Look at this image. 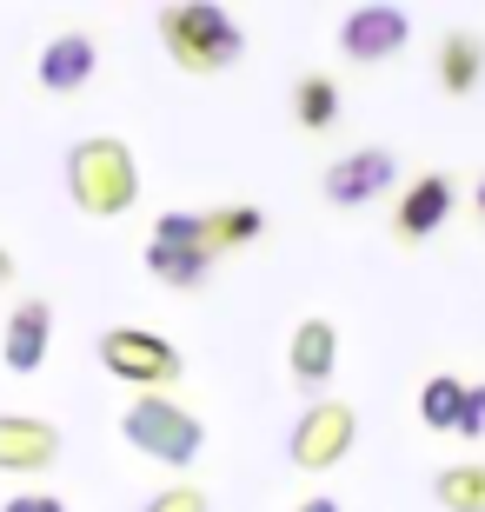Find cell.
<instances>
[{"label":"cell","instance_id":"obj_15","mask_svg":"<svg viewBox=\"0 0 485 512\" xmlns=\"http://www.w3.org/2000/svg\"><path fill=\"white\" fill-rule=\"evenodd\" d=\"M293 120H299V133H333V120H339V80L333 74H299L293 80Z\"/></svg>","mask_w":485,"mask_h":512},{"label":"cell","instance_id":"obj_4","mask_svg":"<svg viewBox=\"0 0 485 512\" xmlns=\"http://www.w3.org/2000/svg\"><path fill=\"white\" fill-rule=\"evenodd\" d=\"M100 366H107L120 386H140V393H167L187 360H180V346L147 333V326H107L100 333Z\"/></svg>","mask_w":485,"mask_h":512},{"label":"cell","instance_id":"obj_13","mask_svg":"<svg viewBox=\"0 0 485 512\" xmlns=\"http://www.w3.org/2000/svg\"><path fill=\"white\" fill-rule=\"evenodd\" d=\"M432 74H439V87H446V94H472V87L485 80V40L472 34V27H452V34L439 40Z\"/></svg>","mask_w":485,"mask_h":512},{"label":"cell","instance_id":"obj_14","mask_svg":"<svg viewBox=\"0 0 485 512\" xmlns=\"http://www.w3.org/2000/svg\"><path fill=\"white\" fill-rule=\"evenodd\" d=\"M213 260L220 253H206V247H153L147 240V273L160 286H173V293H200L213 280Z\"/></svg>","mask_w":485,"mask_h":512},{"label":"cell","instance_id":"obj_25","mask_svg":"<svg viewBox=\"0 0 485 512\" xmlns=\"http://www.w3.org/2000/svg\"><path fill=\"white\" fill-rule=\"evenodd\" d=\"M7 273H14V260H7V247H0V286H7Z\"/></svg>","mask_w":485,"mask_h":512},{"label":"cell","instance_id":"obj_7","mask_svg":"<svg viewBox=\"0 0 485 512\" xmlns=\"http://www.w3.org/2000/svg\"><path fill=\"white\" fill-rule=\"evenodd\" d=\"M452 213H459L452 173H412L406 193H399V207H392V240H399V247H426Z\"/></svg>","mask_w":485,"mask_h":512},{"label":"cell","instance_id":"obj_12","mask_svg":"<svg viewBox=\"0 0 485 512\" xmlns=\"http://www.w3.org/2000/svg\"><path fill=\"white\" fill-rule=\"evenodd\" d=\"M286 373H293V386L319 393L339 373V326L333 320H299L293 340H286Z\"/></svg>","mask_w":485,"mask_h":512},{"label":"cell","instance_id":"obj_24","mask_svg":"<svg viewBox=\"0 0 485 512\" xmlns=\"http://www.w3.org/2000/svg\"><path fill=\"white\" fill-rule=\"evenodd\" d=\"M472 220H479V233H485V173L472 180Z\"/></svg>","mask_w":485,"mask_h":512},{"label":"cell","instance_id":"obj_16","mask_svg":"<svg viewBox=\"0 0 485 512\" xmlns=\"http://www.w3.org/2000/svg\"><path fill=\"white\" fill-rule=\"evenodd\" d=\"M432 499H439L446 512H485V459H466V466L432 473Z\"/></svg>","mask_w":485,"mask_h":512},{"label":"cell","instance_id":"obj_23","mask_svg":"<svg viewBox=\"0 0 485 512\" xmlns=\"http://www.w3.org/2000/svg\"><path fill=\"white\" fill-rule=\"evenodd\" d=\"M293 512H339V499H333V493H313V499H299Z\"/></svg>","mask_w":485,"mask_h":512},{"label":"cell","instance_id":"obj_5","mask_svg":"<svg viewBox=\"0 0 485 512\" xmlns=\"http://www.w3.org/2000/svg\"><path fill=\"white\" fill-rule=\"evenodd\" d=\"M353 439H359V413L353 406H346V399H313V406L299 413L286 453H293L299 473H333L339 459L353 453Z\"/></svg>","mask_w":485,"mask_h":512},{"label":"cell","instance_id":"obj_3","mask_svg":"<svg viewBox=\"0 0 485 512\" xmlns=\"http://www.w3.org/2000/svg\"><path fill=\"white\" fill-rule=\"evenodd\" d=\"M120 439H127L133 453L160 459V466H193L200 446H206V426H200V413L180 406V399L140 393V399H127V413H120Z\"/></svg>","mask_w":485,"mask_h":512},{"label":"cell","instance_id":"obj_20","mask_svg":"<svg viewBox=\"0 0 485 512\" xmlns=\"http://www.w3.org/2000/svg\"><path fill=\"white\" fill-rule=\"evenodd\" d=\"M140 512H206V493L200 486H167V493H153Z\"/></svg>","mask_w":485,"mask_h":512},{"label":"cell","instance_id":"obj_1","mask_svg":"<svg viewBox=\"0 0 485 512\" xmlns=\"http://www.w3.org/2000/svg\"><path fill=\"white\" fill-rule=\"evenodd\" d=\"M153 27H160V47H167V60L180 67V74H226V67H240L246 54V27L226 7H213V0H180V7H160L153 14Z\"/></svg>","mask_w":485,"mask_h":512},{"label":"cell","instance_id":"obj_6","mask_svg":"<svg viewBox=\"0 0 485 512\" xmlns=\"http://www.w3.org/2000/svg\"><path fill=\"white\" fill-rule=\"evenodd\" d=\"M412 40V14L406 7H386V0H366V7H346L339 14V54L353 67H379Z\"/></svg>","mask_w":485,"mask_h":512},{"label":"cell","instance_id":"obj_11","mask_svg":"<svg viewBox=\"0 0 485 512\" xmlns=\"http://www.w3.org/2000/svg\"><path fill=\"white\" fill-rule=\"evenodd\" d=\"M60 459V433L34 413H0V473H47Z\"/></svg>","mask_w":485,"mask_h":512},{"label":"cell","instance_id":"obj_10","mask_svg":"<svg viewBox=\"0 0 485 512\" xmlns=\"http://www.w3.org/2000/svg\"><path fill=\"white\" fill-rule=\"evenodd\" d=\"M94 67H100V47H94V34H80V27H67V34H54L47 47H40V60H34V80L47 87V94H80V87L94 80Z\"/></svg>","mask_w":485,"mask_h":512},{"label":"cell","instance_id":"obj_2","mask_svg":"<svg viewBox=\"0 0 485 512\" xmlns=\"http://www.w3.org/2000/svg\"><path fill=\"white\" fill-rule=\"evenodd\" d=\"M67 193L87 220H120V213L140 200V160H133L127 140L113 133H87L67 153Z\"/></svg>","mask_w":485,"mask_h":512},{"label":"cell","instance_id":"obj_19","mask_svg":"<svg viewBox=\"0 0 485 512\" xmlns=\"http://www.w3.org/2000/svg\"><path fill=\"white\" fill-rule=\"evenodd\" d=\"M153 247H206L213 253V240H206V213H160L153 220Z\"/></svg>","mask_w":485,"mask_h":512},{"label":"cell","instance_id":"obj_8","mask_svg":"<svg viewBox=\"0 0 485 512\" xmlns=\"http://www.w3.org/2000/svg\"><path fill=\"white\" fill-rule=\"evenodd\" d=\"M392 180H399V153L392 147H353L346 160H333L319 173V193H326V207H366Z\"/></svg>","mask_w":485,"mask_h":512},{"label":"cell","instance_id":"obj_18","mask_svg":"<svg viewBox=\"0 0 485 512\" xmlns=\"http://www.w3.org/2000/svg\"><path fill=\"white\" fill-rule=\"evenodd\" d=\"M459 399H466V380H459V373H432V380L419 386V426H426V433H452V426H459Z\"/></svg>","mask_w":485,"mask_h":512},{"label":"cell","instance_id":"obj_9","mask_svg":"<svg viewBox=\"0 0 485 512\" xmlns=\"http://www.w3.org/2000/svg\"><path fill=\"white\" fill-rule=\"evenodd\" d=\"M47 346H54V306L47 300H20L14 313H7V333H0V360H7V373H40L47 366Z\"/></svg>","mask_w":485,"mask_h":512},{"label":"cell","instance_id":"obj_22","mask_svg":"<svg viewBox=\"0 0 485 512\" xmlns=\"http://www.w3.org/2000/svg\"><path fill=\"white\" fill-rule=\"evenodd\" d=\"M0 512H67V506H60L54 493H14V499H7Z\"/></svg>","mask_w":485,"mask_h":512},{"label":"cell","instance_id":"obj_21","mask_svg":"<svg viewBox=\"0 0 485 512\" xmlns=\"http://www.w3.org/2000/svg\"><path fill=\"white\" fill-rule=\"evenodd\" d=\"M459 439H485V386H466V399H459V426H452Z\"/></svg>","mask_w":485,"mask_h":512},{"label":"cell","instance_id":"obj_17","mask_svg":"<svg viewBox=\"0 0 485 512\" xmlns=\"http://www.w3.org/2000/svg\"><path fill=\"white\" fill-rule=\"evenodd\" d=\"M266 233V213L260 207H213L206 213V240H213V253H233V247H253V240H260Z\"/></svg>","mask_w":485,"mask_h":512}]
</instances>
